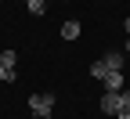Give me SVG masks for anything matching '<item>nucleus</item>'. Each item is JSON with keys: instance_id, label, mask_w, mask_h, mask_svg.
Wrapping results in <instances>:
<instances>
[{"instance_id": "obj_14", "label": "nucleus", "mask_w": 130, "mask_h": 119, "mask_svg": "<svg viewBox=\"0 0 130 119\" xmlns=\"http://www.w3.org/2000/svg\"><path fill=\"white\" fill-rule=\"evenodd\" d=\"M22 4H29V0H22Z\"/></svg>"}, {"instance_id": "obj_15", "label": "nucleus", "mask_w": 130, "mask_h": 119, "mask_svg": "<svg viewBox=\"0 0 130 119\" xmlns=\"http://www.w3.org/2000/svg\"><path fill=\"white\" fill-rule=\"evenodd\" d=\"M58 4H65V0H58Z\"/></svg>"}, {"instance_id": "obj_5", "label": "nucleus", "mask_w": 130, "mask_h": 119, "mask_svg": "<svg viewBox=\"0 0 130 119\" xmlns=\"http://www.w3.org/2000/svg\"><path fill=\"white\" fill-rule=\"evenodd\" d=\"M101 83H105V90H116V94H119V90H123V72H108Z\"/></svg>"}, {"instance_id": "obj_7", "label": "nucleus", "mask_w": 130, "mask_h": 119, "mask_svg": "<svg viewBox=\"0 0 130 119\" xmlns=\"http://www.w3.org/2000/svg\"><path fill=\"white\" fill-rule=\"evenodd\" d=\"M29 14H36V18H40V14H47V4H43V0H29Z\"/></svg>"}, {"instance_id": "obj_6", "label": "nucleus", "mask_w": 130, "mask_h": 119, "mask_svg": "<svg viewBox=\"0 0 130 119\" xmlns=\"http://www.w3.org/2000/svg\"><path fill=\"white\" fill-rule=\"evenodd\" d=\"M0 65H4V72H14V65H18V54H14V50L7 47L4 54H0Z\"/></svg>"}, {"instance_id": "obj_3", "label": "nucleus", "mask_w": 130, "mask_h": 119, "mask_svg": "<svg viewBox=\"0 0 130 119\" xmlns=\"http://www.w3.org/2000/svg\"><path fill=\"white\" fill-rule=\"evenodd\" d=\"M123 58H126L123 50H108V54L101 58V65H105L108 72H123Z\"/></svg>"}, {"instance_id": "obj_16", "label": "nucleus", "mask_w": 130, "mask_h": 119, "mask_svg": "<svg viewBox=\"0 0 130 119\" xmlns=\"http://www.w3.org/2000/svg\"><path fill=\"white\" fill-rule=\"evenodd\" d=\"M0 4H4V0H0Z\"/></svg>"}, {"instance_id": "obj_2", "label": "nucleus", "mask_w": 130, "mask_h": 119, "mask_svg": "<svg viewBox=\"0 0 130 119\" xmlns=\"http://www.w3.org/2000/svg\"><path fill=\"white\" fill-rule=\"evenodd\" d=\"M119 108H123L119 94H116V90H105V97H101V112H105V115H116Z\"/></svg>"}, {"instance_id": "obj_8", "label": "nucleus", "mask_w": 130, "mask_h": 119, "mask_svg": "<svg viewBox=\"0 0 130 119\" xmlns=\"http://www.w3.org/2000/svg\"><path fill=\"white\" fill-rule=\"evenodd\" d=\"M90 76H94V79H105V76H108V69H105L101 61H94V65H90Z\"/></svg>"}, {"instance_id": "obj_9", "label": "nucleus", "mask_w": 130, "mask_h": 119, "mask_svg": "<svg viewBox=\"0 0 130 119\" xmlns=\"http://www.w3.org/2000/svg\"><path fill=\"white\" fill-rule=\"evenodd\" d=\"M0 83H14V72H4V65H0Z\"/></svg>"}, {"instance_id": "obj_13", "label": "nucleus", "mask_w": 130, "mask_h": 119, "mask_svg": "<svg viewBox=\"0 0 130 119\" xmlns=\"http://www.w3.org/2000/svg\"><path fill=\"white\" fill-rule=\"evenodd\" d=\"M123 29H126V32H130V18H126V22H123Z\"/></svg>"}, {"instance_id": "obj_1", "label": "nucleus", "mask_w": 130, "mask_h": 119, "mask_svg": "<svg viewBox=\"0 0 130 119\" xmlns=\"http://www.w3.org/2000/svg\"><path fill=\"white\" fill-rule=\"evenodd\" d=\"M29 112H32V119H51V112H54V94H51V90L29 94Z\"/></svg>"}, {"instance_id": "obj_4", "label": "nucleus", "mask_w": 130, "mask_h": 119, "mask_svg": "<svg viewBox=\"0 0 130 119\" xmlns=\"http://www.w3.org/2000/svg\"><path fill=\"white\" fill-rule=\"evenodd\" d=\"M58 32H61V36H65V40H76V36H79V32H83V25H79L76 18H69V22H61V29H58Z\"/></svg>"}, {"instance_id": "obj_11", "label": "nucleus", "mask_w": 130, "mask_h": 119, "mask_svg": "<svg viewBox=\"0 0 130 119\" xmlns=\"http://www.w3.org/2000/svg\"><path fill=\"white\" fill-rule=\"evenodd\" d=\"M116 119H130V108H119V112H116Z\"/></svg>"}, {"instance_id": "obj_12", "label": "nucleus", "mask_w": 130, "mask_h": 119, "mask_svg": "<svg viewBox=\"0 0 130 119\" xmlns=\"http://www.w3.org/2000/svg\"><path fill=\"white\" fill-rule=\"evenodd\" d=\"M123 54H130V40H126V47H123Z\"/></svg>"}, {"instance_id": "obj_10", "label": "nucleus", "mask_w": 130, "mask_h": 119, "mask_svg": "<svg viewBox=\"0 0 130 119\" xmlns=\"http://www.w3.org/2000/svg\"><path fill=\"white\" fill-rule=\"evenodd\" d=\"M119 101H123V108H130V90H119Z\"/></svg>"}]
</instances>
